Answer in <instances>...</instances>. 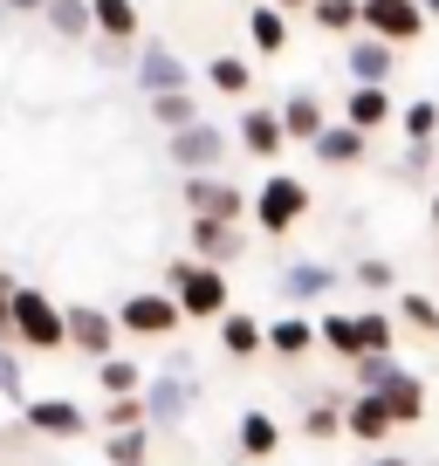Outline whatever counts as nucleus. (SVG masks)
Masks as SVG:
<instances>
[{
	"label": "nucleus",
	"mask_w": 439,
	"mask_h": 466,
	"mask_svg": "<svg viewBox=\"0 0 439 466\" xmlns=\"http://www.w3.org/2000/svg\"><path fill=\"white\" fill-rule=\"evenodd\" d=\"M165 295L179 302V316H186V322H220L227 309H234L227 268H213V261H192V254H179V261L165 268Z\"/></svg>",
	"instance_id": "nucleus-1"
},
{
	"label": "nucleus",
	"mask_w": 439,
	"mask_h": 466,
	"mask_svg": "<svg viewBox=\"0 0 439 466\" xmlns=\"http://www.w3.org/2000/svg\"><path fill=\"white\" fill-rule=\"evenodd\" d=\"M309 178H295V172H268L261 186H254V199H248V219L268 233V240H281V233H295L309 219Z\"/></svg>",
	"instance_id": "nucleus-2"
},
{
	"label": "nucleus",
	"mask_w": 439,
	"mask_h": 466,
	"mask_svg": "<svg viewBox=\"0 0 439 466\" xmlns=\"http://www.w3.org/2000/svg\"><path fill=\"white\" fill-rule=\"evenodd\" d=\"M15 350H28V357H56V350H69L62 302L48 289H35V281H21V289H15Z\"/></svg>",
	"instance_id": "nucleus-3"
},
{
	"label": "nucleus",
	"mask_w": 439,
	"mask_h": 466,
	"mask_svg": "<svg viewBox=\"0 0 439 466\" xmlns=\"http://www.w3.org/2000/svg\"><path fill=\"white\" fill-rule=\"evenodd\" d=\"M110 316H117L124 343H172V336L186 329V316H179V302L165 289H131Z\"/></svg>",
	"instance_id": "nucleus-4"
},
{
	"label": "nucleus",
	"mask_w": 439,
	"mask_h": 466,
	"mask_svg": "<svg viewBox=\"0 0 439 466\" xmlns=\"http://www.w3.org/2000/svg\"><path fill=\"white\" fill-rule=\"evenodd\" d=\"M145 425L151 432H179V425L192 419V405H199V384H192V370H158V378H145Z\"/></svg>",
	"instance_id": "nucleus-5"
},
{
	"label": "nucleus",
	"mask_w": 439,
	"mask_h": 466,
	"mask_svg": "<svg viewBox=\"0 0 439 466\" xmlns=\"http://www.w3.org/2000/svg\"><path fill=\"white\" fill-rule=\"evenodd\" d=\"M179 199H186L192 219H227V227H240L254 192H240L227 172H199V178H179Z\"/></svg>",
	"instance_id": "nucleus-6"
},
{
	"label": "nucleus",
	"mask_w": 439,
	"mask_h": 466,
	"mask_svg": "<svg viewBox=\"0 0 439 466\" xmlns=\"http://www.w3.org/2000/svg\"><path fill=\"white\" fill-rule=\"evenodd\" d=\"M234 151V131H220L213 116L192 124V131H172L165 137V158L179 165V178H199V172H220V158Z\"/></svg>",
	"instance_id": "nucleus-7"
},
{
	"label": "nucleus",
	"mask_w": 439,
	"mask_h": 466,
	"mask_svg": "<svg viewBox=\"0 0 439 466\" xmlns=\"http://www.w3.org/2000/svg\"><path fill=\"white\" fill-rule=\"evenodd\" d=\"M62 329H69V350H83L89 364H103V357H117V350H124L117 316L97 309V302H62Z\"/></svg>",
	"instance_id": "nucleus-8"
},
{
	"label": "nucleus",
	"mask_w": 439,
	"mask_h": 466,
	"mask_svg": "<svg viewBox=\"0 0 439 466\" xmlns=\"http://www.w3.org/2000/svg\"><path fill=\"white\" fill-rule=\"evenodd\" d=\"M425 28H433V21H425L419 0H364V35H378V42H392V48H412Z\"/></svg>",
	"instance_id": "nucleus-9"
},
{
	"label": "nucleus",
	"mask_w": 439,
	"mask_h": 466,
	"mask_svg": "<svg viewBox=\"0 0 439 466\" xmlns=\"http://www.w3.org/2000/svg\"><path fill=\"white\" fill-rule=\"evenodd\" d=\"M337 281H343V275H337L330 261H289V268L275 275V289H281V302H289V309H330Z\"/></svg>",
	"instance_id": "nucleus-10"
},
{
	"label": "nucleus",
	"mask_w": 439,
	"mask_h": 466,
	"mask_svg": "<svg viewBox=\"0 0 439 466\" xmlns=\"http://www.w3.org/2000/svg\"><path fill=\"white\" fill-rule=\"evenodd\" d=\"M21 425H28L35 439H89V411L76 405V398H28L21 405Z\"/></svg>",
	"instance_id": "nucleus-11"
},
{
	"label": "nucleus",
	"mask_w": 439,
	"mask_h": 466,
	"mask_svg": "<svg viewBox=\"0 0 439 466\" xmlns=\"http://www.w3.org/2000/svg\"><path fill=\"white\" fill-rule=\"evenodd\" d=\"M131 76H138V89H145V96H172V89H192V69H186V56H172L165 42H138V56H131Z\"/></svg>",
	"instance_id": "nucleus-12"
},
{
	"label": "nucleus",
	"mask_w": 439,
	"mask_h": 466,
	"mask_svg": "<svg viewBox=\"0 0 439 466\" xmlns=\"http://www.w3.org/2000/svg\"><path fill=\"white\" fill-rule=\"evenodd\" d=\"M275 116H281V131H289V145H316V137L337 124V110H330L316 89H289V96L275 103Z\"/></svg>",
	"instance_id": "nucleus-13"
},
{
	"label": "nucleus",
	"mask_w": 439,
	"mask_h": 466,
	"mask_svg": "<svg viewBox=\"0 0 439 466\" xmlns=\"http://www.w3.org/2000/svg\"><path fill=\"white\" fill-rule=\"evenodd\" d=\"M234 145L248 151L254 165H268V172H275V165H281V151H289V131H281V116H275V110H240Z\"/></svg>",
	"instance_id": "nucleus-14"
},
{
	"label": "nucleus",
	"mask_w": 439,
	"mask_h": 466,
	"mask_svg": "<svg viewBox=\"0 0 439 466\" xmlns=\"http://www.w3.org/2000/svg\"><path fill=\"white\" fill-rule=\"evenodd\" d=\"M343 69H351V83H378V89H392V76H398V48H392V42H378V35H351V42H343Z\"/></svg>",
	"instance_id": "nucleus-15"
},
{
	"label": "nucleus",
	"mask_w": 439,
	"mask_h": 466,
	"mask_svg": "<svg viewBox=\"0 0 439 466\" xmlns=\"http://www.w3.org/2000/svg\"><path fill=\"white\" fill-rule=\"evenodd\" d=\"M343 124L351 131H364V137H378L384 124H398V96L392 89H378V83H351V96H343Z\"/></svg>",
	"instance_id": "nucleus-16"
},
{
	"label": "nucleus",
	"mask_w": 439,
	"mask_h": 466,
	"mask_svg": "<svg viewBox=\"0 0 439 466\" xmlns=\"http://www.w3.org/2000/svg\"><path fill=\"white\" fill-rule=\"evenodd\" d=\"M343 432H351L357 446L384 452V439L398 432V419L384 411V398H378V391H351V405H343Z\"/></svg>",
	"instance_id": "nucleus-17"
},
{
	"label": "nucleus",
	"mask_w": 439,
	"mask_h": 466,
	"mask_svg": "<svg viewBox=\"0 0 439 466\" xmlns=\"http://www.w3.org/2000/svg\"><path fill=\"white\" fill-rule=\"evenodd\" d=\"M89 28H97V42H110V48H138L145 42L138 0H89Z\"/></svg>",
	"instance_id": "nucleus-18"
},
{
	"label": "nucleus",
	"mask_w": 439,
	"mask_h": 466,
	"mask_svg": "<svg viewBox=\"0 0 439 466\" xmlns=\"http://www.w3.org/2000/svg\"><path fill=\"white\" fill-rule=\"evenodd\" d=\"M378 398H384V411L398 419V432L425 419V378H419V370H405V364H392V370H384Z\"/></svg>",
	"instance_id": "nucleus-19"
},
{
	"label": "nucleus",
	"mask_w": 439,
	"mask_h": 466,
	"mask_svg": "<svg viewBox=\"0 0 439 466\" xmlns=\"http://www.w3.org/2000/svg\"><path fill=\"white\" fill-rule=\"evenodd\" d=\"M268 350H275L281 364H302L309 350H316V316H309V309H275V322H268Z\"/></svg>",
	"instance_id": "nucleus-20"
},
{
	"label": "nucleus",
	"mask_w": 439,
	"mask_h": 466,
	"mask_svg": "<svg viewBox=\"0 0 439 466\" xmlns=\"http://www.w3.org/2000/svg\"><path fill=\"white\" fill-rule=\"evenodd\" d=\"M248 254V233L227 227V219H192V261H213V268H234Z\"/></svg>",
	"instance_id": "nucleus-21"
},
{
	"label": "nucleus",
	"mask_w": 439,
	"mask_h": 466,
	"mask_svg": "<svg viewBox=\"0 0 439 466\" xmlns=\"http://www.w3.org/2000/svg\"><path fill=\"white\" fill-rule=\"evenodd\" d=\"M343 405H351V384H322L302 398V439H337L343 432Z\"/></svg>",
	"instance_id": "nucleus-22"
},
{
	"label": "nucleus",
	"mask_w": 439,
	"mask_h": 466,
	"mask_svg": "<svg viewBox=\"0 0 439 466\" xmlns=\"http://www.w3.org/2000/svg\"><path fill=\"white\" fill-rule=\"evenodd\" d=\"M268 350V322L248 316V309H227L220 316V357H234V364H248V357H261Z\"/></svg>",
	"instance_id": "nucleus-23"
},
{
	"label": "nucleus",
	"mask_w": 439,
	"mask_h": 466,
	"mask_svg": "<svg viewBox=\"0 0 439 466\" xmlns=\"http://www.w3.org/2000/svg\"><path fill=\"white\" fill-rule=\"evenodd\" d=\"M364 151H371V137H364V131H351V124L337 116V124H330V131L309 145V158L330 165V172H351V165H364Z\"/></svg>",
	"instance_id": "nucleus-24"
},
{
	"label": "nucleus",
	"mask_w": 439,
	"mask_h": 466,
	"mask_svg": "<svg viewBox=\"0 0 439 466\" xmlns=\"http://www.w3.org/2000/svg\"><path fill=\"white\" fill-rule=\"evenodd\" d=\"M234 439H240V460L248 466H261V460H275L281 452V425H275V411H240V425H234Z\"/></svg>",
	"instance_id": "nucleus-25"
},
{
	"label": "nucleus",
	"mask_w": 439,
	"mask_h": 466,
	"mask_svg": "<svg viewBox=\"0 0 439 466\" xmlns=\"http://www.w3.org/2000/svg\"><path fill=\"white\" fill-rule=\"evenodd\" d=\"M392 316H398V329H412V336H425V343H439V295L398 289V295H392Z\"/></svg>",
	"instance_id": "nucleus-26"
},
{
	"label": "nucleus",
	"mask_w": 439,
	"mask_h": 466,
	"mask_svg": "<svg viewBox=\"0 0 439 466\" xmlns=\"http://www.w3.org/2000/svg\"><path fill=\"white\" fill-rule=\"evenodd\" d=\"M248 48L254 56H289V15L268 7V0H254L248 7Z\"/></svg>",
	"instance_id": "nucleus-27"
},
{
	"label": "nucleus",
	"mask_w": 439,
	"mask_h": 466,
	"mask_svg": "<svg viewBox=\"0 0 439 466\" xmlns=\"http://www.w3.org/2000/svg\"><path fill=\"white\" fill-rule=\"evenodd\" d=\"M316 350H330L337 364H357V357H364V343H357V316L322 309V316H316Z\"/></svg>",
	"instance_id": "nucleus-28"
},
{
	"label": "nucleus",
	"mask_w": 439,
	"mask_h": 466,
	"mask_svg": "<svg viewBox=\"0 0 439 466\" xmlns=\"http://www.w3.org/2000/svg\"><path fill=\"white\" fill-rule=\"evenodd\" d=\"M145 110H151V124H158L165 137H172V131H192V124H206V110H199V96H192V89H172V96H145Z\"/></svg>",
	"instance_id": "nucleus-29"
},
{
	"label": "nucleus",
	"mask_w": 439,
	"mask_h": 466,
	"mask_svg": "<svg viewBox=\"0 0 439 466\" xmlns=\"http://www.w3.org/2000/svg\"><path fill=\"white\" fill-rule=\"evenodd\" d=\"M309 28L351 42V35H364V0H316V7H309Z\"/></svg>",
	"instance_id": "nucleus-30"
},
{
	"label": "nucleus",
	"mask_w": 439,
	"mask_h": 466,
	"mask_svg": "<svg viewBox=\"0 0 439 466\" xmlns=\"http://www.w3.org/2000/svg\"><path fill=\"white\" fill-rule=\"evenodd\" d=\"M97 391L103 398H138V391H145V364H138L131 350L103 357V364H97Z\"/></svg>",
	"instance_id": "nucleus-31"
},
{
	"label": "nucleus",
	"mask_w": 439,
	"mask_h": 466,
	"mask_svg": "<svg viewBox=\"0 0 439 466\" xmlns=\"http://www.w3.org/2000/svg\"><path fill=\"white\" fill-rule=\"evenodd\" d=\"M357 343H364V357H398V316L392 309H357Z\"/></svg>",
	"instance_id": "nucleus-32"
},
{
	"label": "nucleus",
	"mask_w": 439,
	"mask_h": 466,
	"mask_svg": "<svg viewBox=\"0 0 439 466\" xmlns=\"http://www.w3.org/2000/svg\"><path fill=\"white\" fill-rule=\"evenodd\" d=\"M42 21H48V35H56V42H89V0H48L42 7Z\"/></svg>",
	"instance_id": "nucleus-33"
},
{
	"label": "nucleus",
	"mask_w": 439,
	"mask_h": 466,
	"mask_svg": "<svg viewBox=\"0 0 439 466\" xmlns=\"http://www.w3.org/2000/svg\"><path fill=\"white\" fill-rule=\"evenodd\" d=\"M398 131H405V145H439V96L398 103Z\"/></svg>",
	"instance_id": "nucleus-34"
},
{
	"label": "nucleus",
	"mask_w": 439,
	"mask_h": 466,
	"mask_svg": "<svg viewBox=\"0 0 439 466\" xmlns=\"http://www.w3.org/2000/svg\"><path fill=\"white\" fill-rule=\"evenodd\" d=\"M343 281H357V289L371 295V302H384V295H398V268H392V254H364V261L351 268Z\"/></svg>",
	"instance_id": "nucleus-35"
},
{
	"label": "nucleus",
	"mask_w": 439,
	"mask_h": 466,
	"mask_svg": "<svg viewBox=\"0 0 439 466\" xmlns=\"http://www.w3.org/2000/svg\"><path fill=\"white\" fill-rule=\"evenodd\" d=\"M206 83H213L220 96H248L254 89V62L248 56H213L206 62Z\"/></svg>",
	"instance_id": "nucleus-36"
},
{
	"label": "nucleus",
	"mask_w": 439,
	"mask_h": 466,
	"mask_svg": "<svg viewBox=\"0 0 439 466\" xmlns=\"http://www.w3.org/2000/svg\"><path fill=\"white\" fill-rule=\"evenodd\" d=\"M103 460L110 466H151V425H138V432H103Z\"/></svg>",
	"instance_id": "nucleus-37"
},
{
	"label": "nucleus",
	"mask_w": 439,
	"mask_h": 466,
	"mask_svg": "<svg viewBox=\"0 0 439 466\" xmlns=\"http://www.w3.org/2000/svg\"><path fill=\"white\" fill-rule=\"evenodd\" d=\"M145 425V398H103V432H138Z\"/></svg>",
	"instance_id": "nucleus-38"
},
{
	"label": "nucleus",
	"mask_w": 439,
	"mask_h": 466,
	"mask_svg": "<svg viewBox=\"0 0 439 466\" xmlns=\"http://www.w3.org/2000/svg\"><path fill=\"white\" fill-rule=\"evenodd\" d=\"M0 398L28 405V378H21V350L15 343H0Z\"/></svg>",
	"instance_id": "nucleus-39"
},
{
	"label": "nucleus",
	"mask_w": 439,
	"mask_h": 466,
	"mask_svg": "<svg viewBox=\"0 0 439 466\" xmlns=\"http://www.w3.org/2000/svg\"><path fill=\"white\" fill-rule=\"evenodd\" d=\"M15 289H21V281L0 268V343H15Z\"/></svg>",
	"instance_id": "nucleus-40"
},
{
	"label": "nucleus",
	"mask_w": 439,
	"mask_h": 466,
	"mask_svg": "<svg viewBox=\"0 0 439 466\" xmlns=\"http://www.w3.org/2000/svg\"><path fill=\"white\" fill-rule=\"evenodd\" d=\"M433 165H439L433 145H405V158H398V178H419V172H433Z\"/></svg>",
	"instance_id": "nucleus-41"
},
{
	"label": "nucleus",
	"mask_w": 439,
	"mask_h": 466,
	"mask_svg": "<svg viewBox=\"0 0 439 466\" xmlns=\"http://www.w3.org/2000/svg\"><path fill=\"white\" fill-rule=\"evenodd\" d=\"M0 7H7V21H15V15H42L48 0H0Z\"/></svg>",
	"instance_id": "nucleus-42"
},
{
	"label": "nucleus",
	"mask_w": 439,
	"mask_h": 466,
	"mask_svg": "<svg viewBox=\"0 0 439 466\" xmlns=\"http://www.w3.org/2000/svg\"><path fill=\"white\" fill-rule=\"evenodd\" d=\"M364 466H412V460H405V452H371Z\"/></svg>",
	"instance_id": "nucleus-43"
},
{
	"label": "nucleus",
	"mask_w": 439,
	"mask_h": 466,
	"mask_svg": "<svg viewBox=\"0 0 439 466\" xmlns=\"http://www.w3.org/2000/svg\"><path fill=\"white\" fill-rule=\"evenodd\" d=\"M268 7H281V15H309L316 0H268Z\"/></svg>",
	"instance_id": "nucleus-44"
},
{
	"label": "nucleus",
	"mask_w": 439,
	"mask_h": 466,
	"mask_svg": "<svg viewBox=\"0 0 439 466\" xmlns=\"http://www.w3.org/2000/svg\"><path fill=\"white\" fill-rule=\"evenodd\" d=\"M419 7H425V21H439V0H419Z\"/></svg>",
	"instance_id": "nucleus-45"
},
{
	"label": "nucleus",
	"mask_w": 439,
	"mask_h": 466,
	"mask_svg": "<svg viewBox=\"0 0 439 466\" xmlns=\"http://www.w3.org/2000/svg\"><path fill=\"white\" fill-rule=\"evenodd\" d=\"M433 233H439V192H433Z\"/></svg>",
	"instance_id": "nucleus-46"
},
{
	"label": "nucleus",
	"mask_w": 439,
	"mask_h": 466,
	"mask_svg": "<svg viewBox=\"0 0 439 466\" xmlns=\"http://www.w3.org/2000/svg\"><path fill=\"white\" fill-rule=\"evenodd\" d=\"M0 28H7V7H0Z\"/></svg>",
	"instance_id": "nucleus-47"
},
{
	"label": "nucleus",
	"mask_w": 439,
	"mask_h": 466,
	"mask_svg": "<svg viewBox=\"0 0 439 466\" xmlns=\"http://www.w3.org/2000/svg\"><path fill=\"white\" fill-rule=\"evenodd\" d=\"M433 151H439V145H433Z\"/></svg>",
	"instance_id": "nucleus-48"
}]
</instances>
